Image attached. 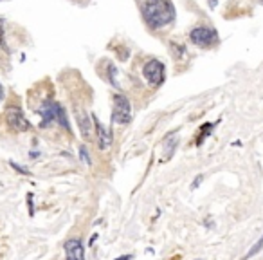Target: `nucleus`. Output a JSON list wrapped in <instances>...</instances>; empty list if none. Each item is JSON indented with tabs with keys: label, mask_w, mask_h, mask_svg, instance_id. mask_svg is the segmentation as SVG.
<instances>
[{
	"label": "nucleus",
	"mask_w": 263,
	"mask_h": 260,
	"mask_svg": "<svg viewBox=\"0 0 263 260\" xmlns=\"http://www.w3.org/2000/svg\"><path fill=\"white\" fill-rule=\"evenodd\" d=\"M141 18L150 31H164L175 24L177 9L171 0H137Z\"/></svg>",
	"instance_id": "1"
},
{
	"label": "nucleus",
	"mask_w": 263,
	"mask_h": 260,
	"mask_svg": "<svg viewBox=\"0 0 263 260\" xmlns=\"http://www.w3.org/2000/svg\"><path fill=\"white\" fill-rule=\"evenodd\" d=\"M189 42L197 47H202V49L213 47V45L218 44V31L214 29L213 25H195L193 29L189 31Z\"/></svg>",
	"instance_id": "2"
},
{
	"label": "nucleus",
	"mask_w": 263,
	"mask_h": 260,
	"mask_svg": "<svg viewBox=\"0 0 263 260\" xmlns=\"http://www.w3.org/2000/svg\"><path fill=\"white\" fill-rule=\"evenodd\" d=\"M141 72H143V78L146 80V83L154 89H159L166 81V65L157 58H150V60L144 62Z\"/></svg>",
	"instance_id": "3"
},
{
	"label": "nucleus",
	"mask_w": 263,
	"mask_h": 260,
	"mask_svg": "<svg viewBox=\"0 0 263 260\" xmlns=\"http://www.w3.org/2000/svg\"><path fill=\"white\" fill-rule=\"evenodd\" d=\"M130 121H132V103L124 94L115 92L112 96V123L128 125Z\"/></svg>",
	"instance_id": "4"
},
{
	"label": "nucleus",
	"mask_w": 263,
	"mask_h": 260,
	"mask_svg": "<svg viewBox=\"0 0 263 260\" xmlns=\"http://www.w3.org/2000/svg\"><path fill=\"white\" fill-rule=\"evenodd\" d=\"M5 125L13 132H29L31 123L27 120V116L24 114V110L18 105H11L5 110Z\"/></svg>",
	"instance_id": "5"
},
{
	"label": "nucleus",
	"mask_w": 263,
	"mask_h": 260,
	"mask_svg": "<svg viewBox=\"0 0 263 260\" xmlns=\"http://www.w3.org/2000/svg\"><path fill=\"white\" fill-rule=\"evenodd\" d=\"M92 121H94L96 137H98V148H100V150H106V148H110V145H112V130L106 129L96 116H92Z\"/></svg>",
	"instance_id": "6"
},
{
	"label": "nucleus",
	"mask_w": 263,
	"mask_h": 260,
	"mask_svg": "<svg viewBox=\"0 0 263 260\" xmlns=\"http://www.w3.org/2000/svg\"><path fill=\"white\" fill-rule=\"evenodd\" d=\"M67 260H85V250L80 239H70L65 242Z\"/></svg>",
	"instance_id": "7"
},
{
	"label": "nucleus",
	"mask_w": 263,
	"mask_h": 260,
	"mask_svg": "<svg viewBox=\"0 0 263 260\" xmlns=\"http://www.w3.org/2000/svg\"><path fill=\"white\" fill-rule=\"evenodd\" d=\"M74 114H76V120H78V125H80L81 135H83L85 139H89L90 135H92V121H90L92 118L81 109H74Z\"/></svg>",
	"instance_id": "8"
},
{
	"label": "nucleus",
	"mask_w": 263,
	"mask_h": 260,
	"mask_svg": "<svg viewBox=\"0 0 263 260\" xmlns=\"http://www.w3.org/2000/svg\"><path fill=\"white\" fill-rule=\"evenodd\" d=\"M169 53H171V56H173L175 60H184V58L188 56L186 45L180 44V42H175V40L169 42Z\"/></svg>",
	"instance_id": "9"
},
{
	"label": "nucleus",
	"mask_w": 263,
	"mask_h": 260,
	"mask_svg": "<svg viewBox=\"0 0 263 260\" xmlns=\"http://www.w3.org/2000/svg\"><path fill=\"white\" fill-rule=\"evenodd\" d=\"M56 125H60L65 132H70V123H69V116H67V110L65 107L60 103L58 107V114H56Z\"/></svg>",
	"instance_id": "10"
},
{
	"label": "nucleus",
	"mask_w": 263,
	"mask_h": 260,
	"mask_svg": "<svg viewBox=\"0 0 263 260\" xmlns=\"http://www.w3.org/2000/svg\"><path fill=\"white\" fill-rule=\"evenodd\" d=\"M177 145H179V137H177V134L171 137V135H168V143H166V146H164V155H162V161H168L171 155H173L175 148H177Z\"/></svg>",
	"instance_id": "11"
},
{
	"label": "nucleus",
	"mask_w": 263,
	"mask_h": 260,
	"mask_svg": "<svg viewBox=\"0 0 263 260\" xmlns=\"http://www.w3.org/2000/svg\"><path fill=\"white\" fill-rule=\"evenodd\" d=\"M213 123H206V125H202L200 127V130H202V132H200L199 134V137H197V146H200L204 143V139H206V137H208L209 134H211V129H213Z\"/></svg>",
	"instance_id": "12"
},
{
	"label": "nucleus",
	"mask_w": 263,
	"mask_h": 260,
	"mask_svg": "<svg viewBox=\"0 0 263 260\" xmlns=\"http://www.w3.org/2000/svg\"><path fill=\"white\" fill-rule=\"evenodd\" d=\"M5 20L0 18V47L5 51V53H11V49L7 47V42H5V27H4Z\"/></svg>",
	"instance_id": "13"
},
{
	"label": "nucleus",
	"mask_w": 263,
	"mask_h": 260,
	"mask_svg": "<svg viewBox=\"0 0 263 260\" xmlns=\"http://www.w3.org/2000/svg\"><path fill=\"white\" fill-rule=\"evenodd\" d=\"M262 248H263V235L260 237V240H258V242H256V244H254L253 248L249 250V253H247V255H245V257H243L242 260H249V259H251V257H254V255H256L258 251H262Z\"/></svg>",
	"instance_id": "14"
},
{
	"label": "nucleus",
	"mask_w": 263,
	"mask_h": 260,
	"mask_svg": "<svg viewBox=\"0 0 263 260\" xmlns=\"http://www.w3.org/2000/svg\"><path fill=\"white\" fill-rule=\"evenodd\" d=\"M78 152H80V159L83 161L85 165H89V166L92 165V159H90V154H89V148H87V146L81 145Z\"/></svg>",
	"instance_id": "15"
},
{
	"label": "nucleus",
	"mask_w": 263,
	"mask_h": 260,
	"mask_svg": "<svg viewBox=\"0 0 263 260\" xmlns=\"http://www.w3.org/2000/svg\"><path fill=\"white\" fill-rule=\"evenodd\" d=\"M9 165H11V168H15V170L18 172V174H20V175H29V174H31L29 170H25L24 166H20V165H18V163H13V161H11Z\"/></svg>",
	"instance_id": "16"
},
{
	"label": "nucleus",
	"mask_w": 263,
	"mask_h": 260,
	"mask_svg": "<svg viewBox=\"0 0 263 260\" xmlns=\"http://www.w3.org/2000/svg\"><path fill=\"white\" fill-rule=\"evenodd\" d=\"M27 202H29V215H35V208H33V194L27 195Z\"/></svg>",
	"instance_id": "17"
},
{
	"label": "nucleus",
	"mask_w": 263,
	"mask_h": 260,
	"mask_svg": "<svg viewBox=\"0 0 263 260\" xmlns=\"http://www.w3.org/2000/svg\"><path fill=\"white\" fill-rule=\"evenodd\" d=\"M200 183H202V175H197V177H195V181H193V185H191V188L195 190V188H197Z\"/></svg>",
	"instance_id": "18"
},
{
	"label": "nucleus",
	"mask_w": 263,
	"mask_h": 260,
	"mask_svg": "<svg viewBox=\"0 0 263 260\" xmlns=\"http://www.w3.org/2000/svg\"><path fill=\"white\" fill-rule=\"evenodd\" d=\"M216 4H218V0H209V7H211V9H214Z\"/></svg>",
	"instance_id": "19"
},
{
	"label": "nucleus",
	"mask_w": 263,
	"mask_h": 260,
	"mask_svg": "<svg viewBox=\"0 0 263 260\" xmlns=\"http://www.w3.org/2000/svg\"><path fill=\"white\" fill-rule=\"evenodd\" d=\"M134 257L132 255H123V257H119V259H115V260H132Z\"/></svg>",
	"instance_id": "20"
},
{
	"label": "nucleus",
	"mask_w": 263,
	"mask_h": 260,
	"mask_svg": "<svg viewBox=\"0 0 263 260\" xmlns=\"http://www.w3.org/2000/svg\"><path fill=\"white\" fill-rule=\"evenodd\" d=\"M2 100H4V87L0 83V103H2Z\"/></svg>",
	"instance_id": "21"
},
{
	"label": "nucleus",
	"mask_w": 263,
	"mask_h": 260,
	"mask_svg": "<svg viewBox=\"0 0 263 260\" xmlns=\"http://www.w3.org/2000/svg\"><path fill=\"white\" fill-rule=\"evenodd\" d=\"M173 260H179V259H173Z\"/></svg>",
	"instance_id": "22"
}]
</instances>
